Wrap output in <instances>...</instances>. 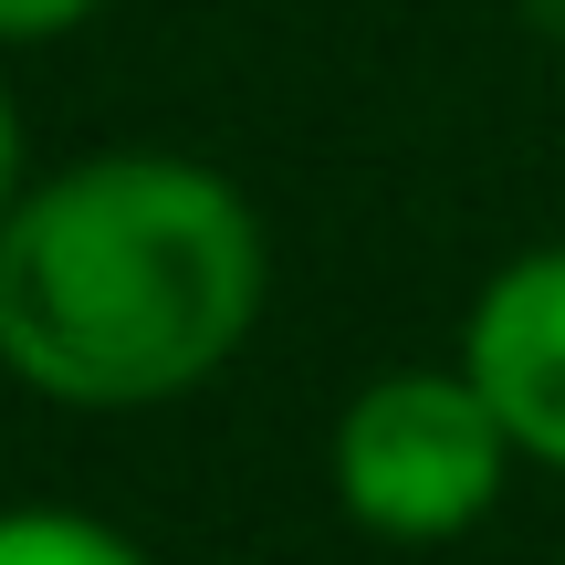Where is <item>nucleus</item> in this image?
Listing matches in <instances>:
<instances>
[{
    "label": "nucleus",
    "instance_id": "1",
    "mask_svg": "<svg viewBox=\"0 0 565 565\" xmlns=\"http://www.w3.org/2000/svg\"><path fill=\"white\" fill-rule=\"evenodd\" d=\"M273 294L263 210L179 147H95L0 221V366L53 408H158L221 377Z\"/></svg>",
    "mask_w": 565,
    "mask_h": 565
},
{
    "label": "nucleus",
    "instance_id": "2",
    "mask_svg": "<svg viewBox=\"0 0 565 565\" xmlns=\"http://www.w3.org/2000/svg\"><path fill=\"white\" fill-rule=\"evenodd\" d=\"M513 429L503 408L471 387V366H398L366 377L335 408L324 440V482H335L345 524L377 545H450L471 534L513 482Z\"/></svg>",
    "mask_w": 565,
    "mask_h": 565
},
{
    "label": "nucleus",
    "instance_id": "3",
    "mask_svg": "<svg viewBox=\"0 0 565 565\" xmlns=\"http://www.w3.org/2000/svg\"><path fill=\"white\" fill-rule=\"evenodd\" d=\"M461 366H471V387L503 408L513 450L565 471V242L513 252V263L482 282V303H471V324H461Z\"/></svg>",
    "mask_w": 565,
    "mask_h": 565
},
{
    "label": "nucleus",
    "instance_id": "4",
    "mask_svg": "<svg viewBox=\"0 0 565 565\" xmlns=\"http://www.w3.org/2000/svg\"><path fill=\"white\" fill-rule=\"evenodd\" d=\"M0 565H158L137 534L95 524V513H63V503H32V513H0Z\"/></svg>",
    "mask_w": 565,
    "mask_h": 565
},
{
    "label": "nucleus",
    "instance_id": "5",
    "mask_svg": "<svg viewBox=\"0 0 565 565\" xmlns=\"http://www.w3.org/2000/svg\"><path fill=\"white\" fill-rule=\"evenodd\" d=\"M105 0H0V42H53L74 21H95Z\"/></svg>",
    "mask_w": 565,
    "mask_h": 565
},
{
    "label": "nucleus",
    "instance_id": "6",
    "mask_svg": "<svg viewBox=\"0 0 565 565\" xmlns=\"http://www.w3.org/2000/svg\"><path fill=\"white\" fill-rule=\"evenodd\" d=\"M21 189H32V147H21V105H11V84H0V221L21 210Z\"/></svg>",
    "mask_w": 565,
    "mask_h": 565
}]
</instances>
